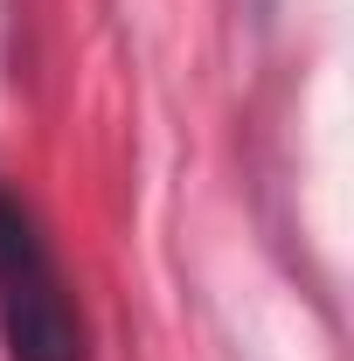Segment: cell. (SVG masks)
I'll use <instances>...</instances> for the list:
<instances>
[{
    "label": "cell",
    "mask_w": 354,
    "mask_h": 361,
    "mask_svg": "<svg viewBox=\"0 0 354 361\" xmlns=\"http://www.w3.org/2000/svg\"><path fill=\"white\" fill-rule=\"evenodd\" d=\"M0 334L14 361H84V326L28 209L0 188Z\"/></svg>",
    "instance_id": "obj_1"
}]
</instances>
